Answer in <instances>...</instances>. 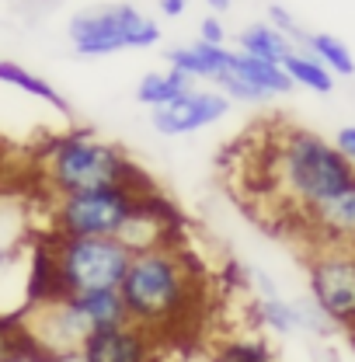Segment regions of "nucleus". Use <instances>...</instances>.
Returning a JSON list of instances; mask_svg holds the SVG:
<instances>
[{
  "instance_id": "22",
  "label": "nucleus",
  "mask_w": 355,
  "mask_h": 362,
  "mask_svg": "<svg viewBox=\"0 0 355 362\" xmlns=\"http://www.w3.org/2000/svg\"><path fill=\"white\" fill-rule=\"evenodd\" d=\"M268 25H272V28H279L282 35H289L293 42H303V35H307V32L296 25V18H293L282 4H272V7H268Z\"/></svg>"
},
{
  "instance_id": "23",
  "label": "nucleus",
  "mask_w": 355,
  "mask_h": 362,
  "mask_svg": "<svg viewBox=\"0 0 355 362\" xmlns=\"http://www.w3.org/2000/svg\"><path fill=\"white\" fill-rule=\"evenodd\" d=\"M199 42L206 45H226V28L216 14H206L202 25H199Z\"/></svg>"
},
{
  "instance_id": "7",
  "label": "nucleus",
  "mask_w": 355,
  "mask_h": 362,
  "mask_svg": "<svg viewBox=\"0 0 355 362\" xmlns=\"http://www.w3.org/2000/svg\"><path fill=\"white\" fill-rule=\"evenodd\" d=\"M146 199V188H94L59 195L49 206V230L52 237H122L126 223Z\"/></svg>"
},
{
  "instance_id": "1",
  "label": "nucleus",
  "mask_w": 355,
  "mask_h": 362,
  "mask_svg": "<svg viewBox=\"0 0 355 362\" xmlns=\"http://www.w3.org/2000/svg\"><path fill=\"white\" fill-rule=\"evenodd\" d=\"M119 296L126 303L129 324L150 331L153 338H164L195 320V307L202 303V282L188 255L171 244H161L133 255Z\"/></svg>"
},
{
  "instance_id": "16",
  "label": "nucleus",
  "mask_w": 355,
  "mask_h": 362,
  "mask_svg": "<svg viewBox=\"0 0 355 362\" xmlns=\"http://www.w3.org/2000/svg\"><path fill=\"white\" fill-rule=\"evenodd\" d=\"M237 49L255 56V59H265V63H279L296 49V42L289 35H282L279 28H272L268 21H258V25H248L244 32H237Z\"/></svg>"
},
{
  "instance_id": "15",
  "label": "nucleus",
  "mask_w": 355,
  "mask_h": 362,
  "mask_svg": "<svg viewBox=\"0 0 355 362\" xmlns=\"http://www.w3.org/2000/svg\"><path fill=\"white\" fill-rule=\"evenodd\" d=\"M0 84H7V88L21 90V94H28V98H35V101H42L49 108H56L59 115H70V101L52 88L45 77L32 74L28 66H21V63H14V59H0Z\"/></svg>"
},
{
  "instance_id": "3",
  "label": "nucleus",
  "mask_w": 355,
  "mask_h": 362,
  "mask_svg": "<svg viewBox=\"0 0 355 362\" xmlns=\"http://www.w3.org/2000/svg\"><path fill=\"white\" fill-rule=\"evenodd\" d=\"M39 181L52 199L94 188H146V175L126 146L91 129L52 136L39 153Z\"/></svg>"
},
{
  "instance_id": "28",
  "label": "nucleus",
  "mask_w": 355,
  "mask_h": 362,
  "mask_svg": "<svg viewBox=\"0 0 355 362\" xmlns=\"http://www.w3.org/2000/svg\"><path fill=\"white\" fill-rule=\"evenodd\" d=\"M7 265H11V251H4V247H0V279H4Z\"/></svg>"
},
{
  "instance_id": "8",
  "label": "nucleus",
  "mask_w": 355,
  "mask_h": 362,
  "mask_svg": "<svg viewBox=\"0 0 355 362\" xmlns=\"http://www.w3.org/2000/svg\"><path fill=\"white\" fill-rule=\"evenodd\" d=\"M307 293H310V307L331 327H342L355 338V251L310 247Z\"/></svg>"
},
{
  "instance_id": "25",
  "label": "nucleus",
  "mask_w": 355,
  "mask_h": 362,
  "mask_svg": "<svg viewBox=\"0 0 355 362\" xmlns=\"http://www.w3.org/2000/svg\"><path fill=\"white\" fill-rule=\"evenodd\" d=\"M157 4H161V14H168V18H181L188 7V0H157Z\"/></svg>"
},
{
  "instance_id": "29",
  "label": "nucleus",
  "mask_w": 355,
  "mask_h": 362,
  "mask_svg": "<svg viewBox=\"0 0 355 362\" xmlns=\"http://www.w3.org/2000/svg\"><path fill=\"white\" fill-rule=\"evenodd\" d=\"M352 349H355V338H352Z\"/></svg>"
},
{
  "instance_id": "9",
  "label": "nucleus",
  "mask_w": 355,
  "mask_h": 362,
  "mask_svg": "<svg viewBox=\"0 0 355 362\" xmlns=\"http://www.w3.org/2000/svg\"><path fill=\"white\" fill-rule=\"evenodd\" d=\"M213 84H216V90H223L230 101H248V105H262L268 98H279V94H289V90H293L286 70H282L279 63L255 59V56H248V52H240V49H230L220 77H216Z\"/></svg>"
},
{
  "instance_id": "19",
  "label": "nucleus",
  "mask_w": 355,
  "mask_h": 362,
  "mask_svg": "<svg viewBox=\"0 0 355 362\" xmlns=\"http://www.w3.org/2000/svg\"><path fill=\"white\" fill-rule=\"evenodd\" d=\"M303 45H307V52H310L313 59H320L334 77H352L355 74L352 49L342 42V39H334L331 32H307V35H303Z\"/></svg>"
},
{
  "instance_id": "24",
  "label": "nucleus",
  "mask_w": 355,
  "mask_h": 362,
  "mask_svg": "<svg viewBox=\"0 0 355 362\" xmlns=\"http://www.w3.org/2000/svg\"><path fill=\"white\" fill-rule=\"evenodd\" d=\"M338 150H342V157L352 164V171H355V126H342L338 133H334V139H331Z\"/></svg>"
},
{
  "instance_id": "2",
  "label": "nucleus",
  "mask_w": 355,
  "mask_h": 362,
  "mask_svg": "<svg viewBox=\"0 0 355 362\" xmlns=\"http://www.w3.org/2000/svg\"><path fill=\"white\" fill-rule=\"evenodd\" d=\"M268 178L286 209L296 220H303L313 206L345 188L355 178V171L331 139L313 129L282 126L279 136L268 143Z\"/></svg>"
},
{
  "instance_id": "4",
  "label": "nucleus",
  "mask_w": 355,
  "mask_h": 362,
  "mask_svg": "<svg viewBox=\"0 0 355 362\" xmlns=\"http://www.w3.org/2000/svg\"><path fill=\"white\" fill-rule=\"evenodd\" d=\"M126 303L119 289L108 293H84V296H49L42 303H32L25 334L49 356L56 352H77L84 349L94 331L126 324Z\"/></svg>"
},
{
  "instance_id": "5",
  "label": "nucleus",
  "mask_w": 355,
  "mask_h": 362,
  "mask_svg": "<svg viewBox=\"0 0 355 362\" xmlns=\"http://www.w3.org/2000/svg\"><path fill=\"white\" fill-rule=\"evenodd\" d=\"M45 258L52 269V289L59 296H84L119 289L133 251L119 237H52Z\"/></svg>"
},
{
  "instance_id": "10",
  "label": "nucleus",
  "mask_w": 355,
  "mask_h": 362,
  "mask_svg": "<svg viewBox=\"0 0 355 362\" xmlns=\"http://www.w3.org/2000/svg\"><path fill=\"white\" fill-rule=\"evenodd\" d=\"M230 105L233 101L223 90L192 88L188 94L175 98L171 105L153 108L150 112V126H153V133H161V136H192V133H202V129L223 122V115L230 112Z\"/></svg>"
},
{
  "instance_id": "11",
  "label": "nucleus",
  "mask_w": 355,
  "mask_h": 362,
  "mask_svg": "<svg viewBox=\"0 0 355 362\" xmlns=\"http://www.w3.org/2000/svg\"><path fill=\"white\" fill-rule=\"evenodd\" d=\"M310 247H345L355 251V178L338 188L331 199L313 206L300 220Z\"/></svg>"
},
{
  "instance_id": "14",
  "label": "nucleus",
  "mask_w": 355,
  "mask_h": 362,
  "mask_svg": "<svg viewBox=\"0 0 355 362\" xmlns=\"http://www.w3.org/2000/svg\"><path fill=\"white\" fill-rule=\"evenodd\" d=\"M226 56H230V45H206V42H188V45H175V49H168V66L178 70V74H185L192 84H199V81H216L223 70V63H226Z\"/></svg>"
},
{
  "instance_id": "26",
  "label": "nucleus",
  "mask_w": 355,
  "mask_h": 362,
  "mask_svg": "<svg viewBox=\"0 0 355 362\" xmlns=\"http://www.w3.org/2000/svg\"><path fill=\"white\" fill-rule=\"evenodd\" d=\"M49 362H84V352L77 349V352H56V356H49Z\"/></svg>"
},
{
  "instance_id": "12",
  "label": "nucleus",
  "mask_w": 355,
  "mask_h": 362,
  "mask_svg": "<svg viewBox=\"0 0 355 362\" xmlns=\"http://www.w3.org/2000/svg\"><path fill=\"white\" fill-rule=\"evenodd\" d=\"M81 352H84V362H157L161 338L126 320V324L94 331Z\"/></svg>"
},
{
  "instance_id": "18",
  "label": "nucleus",
  "mask_w": 355,
  "mask_h": 362,
  "mask_svg": "<svg viewBox=\"0 0 355 362\" xmlns=\"http://www.w3.org/2000/svg\"><path fill=\"white\" fill-rule=\"evenodd\" d=\"M282 70H286V77H289L293 88H307L313 94H331L334 90V74L320 59H313L307 49H293L282 59Z\"/></svg>"
},
{
  "instance_id": "13",
  "label": "nucleus",
  "mask_w": 355,
  "mask_h": 362,
  "mask_svg": "<svg viewBox=\"0 0 355 362\" xmlns=\"http://www.w3.org/2000/svg\"><path fill=\"white\" fill-rule=\"evenodd\" d=\"M255 320H258V327H265L275 338H289L296 331H331V324L313 307L286 300L279 289H268V293L255 296Z\"/></svg>"
},
{
  "instance_id": "27",
  "label": "nucleus",
  "mask_w": 355,
  "mask_h": 362,
  "mask_svg": "<svg viewBox=\"0 0 355 362\" xmlns=\"http://www.w3.org/2000/svg\"><path fill=\"white\" fill-rule=\"evenodd\" d=\"M206 4H209V11H213V14H216V18H220L223 11H226V7H230V0H206Z\"/></svg>"
},
{
  "instance_id": "6",
  "label": "nucleus",
  "mask_w": 355,
  "mask_h": 362,
  "mask_svg": "<svg viewBox=\"0 0 355 362\" xmlns=\"http://www.w3.org/2000/svg\"><path fill=\"white\" fill-rule=\"evenodd\" d=\"M66 39L77 56L98 59L126 49H150L161 42V25L133 4H101L77 11L66 21Z\"/></svg>"
},
{
  "instance_id": "21",
  "label": "nucleus",
  "mask_w": 355,
  "mask_h": 362,
  "mask_svg": "<svg viewBox=\"0 0 355 362\" xmlns=\"http://www.w3.org/2000/svg\"><path fill=\"white\" fill-rule=\"evenodd\" d=\"M0 362H49V352H42L28 334L18 341H0Z\"/></svg>"
},
{
  "instance_id": "20",
  "label": "nucleus",
  "mask_w": 355,
  "mask_h": 362,
  "mask_svg": "<svg viewBox=\"0 0 355 362\" xmlns=\"http://www.w3.org/2000/svg\"><path fill=\"white\" fill-rule=\"evenodd\" d=\"M213 362H272V349L255 334H240L233 341H223Z\"/></svg>"
},
{
  "instance_id": "17",
  "label": "nucleus",
  "mask_w": 355,
  "mask_h": 362,
  "mask_svg": "<svg viewBox=\"0 0 355 362\" xmlns=\"http://www.w3.org/2000/svg\"><path fill=\"white\" fill-rule=\"evenodd\" d=\"M195 88L185 74H178V70H150V74H143L139 77V84H136V101L143 105V108H164V105H171L175 98L181 94H188V90Z\"/></svg>"
}]
</instances>
